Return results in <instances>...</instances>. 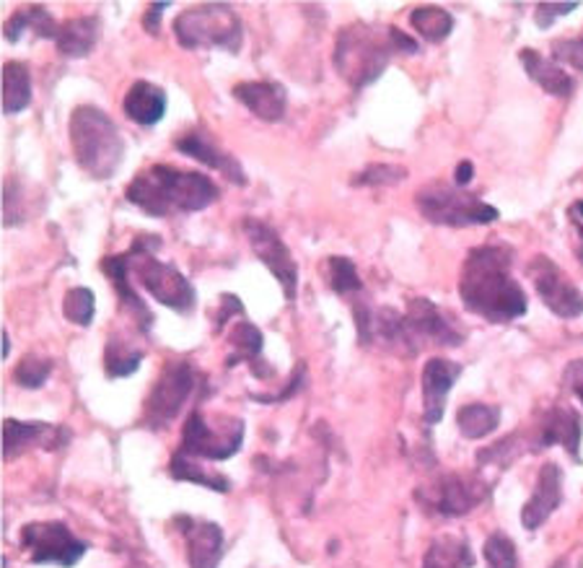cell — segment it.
Listing matches in <instances>:
<instances>
[{
	"label": "cell",
	"instance_id": "cell-1",
	"mask_svg": "<svg viewBox=\"0 0 583 568\" xmlns=\"http://www.w3.org/2000/svg\"><path fill=\"white\" fill-rule=\"evenodd\" d=\"M511 262L513 252L509 247H474L459 276V296L464 307L490 322H511L526 315V293L513 280Z\"/></svg>",
	"mask_w": 583,
	"mask_h": 568
},
{
	"label": "cell",
	"instance_id": "cell-2",
	"mask_svg": "<svg viewBox=\"0 0 583 568\" xmlns=\"http://www.w3.org/2000/svg\"><path fill=\"white\" fill-rule=\"evenodd\" d=\"M124 198L145 216L198 213L221 198L218 185L202 171H184L167 163L145 167L124 190Z\"/></svg>",
	"mask_w": 583,
	"mask_h": 568
},
{
	"label": "cell",
	"instance_id": "cell-3",
	"mask_svg": "<svg viewBox=\"0 0 583 568\" xmlns=\"http://www.w3.org/2000/svg\"><path fill=\"white\" fill-rule=\"evenodd\" d=\"M70 146L76 161L93 179L117 175L124 159V140L112 117L93 104H81L70 114Z\"/></svg>",
	"mask_w": 583,
	"mask_h": 568
},
{
	"label": "cell",
	"instance_id": "cell-4",
	"mask_svg": "<svg viewBox=\"0 0 583 568\" xmlns=\"http://www.w3.org/2000/svg\"><path fill=\"white\" fill-rule=\"evenodd\" d=\"M394 42L389 29L381 31L371 23L355 21L338 34L334 42V70L350 89L361 91L384 73L394 54Z\"/></svg>",
	"mask_w": 583,
	"mask_h": 568
},
{
	"label": "cell",
	"instance_id": "cell-5",
	"mask_svg": "<svg viewBox=\"0 0 583 568\" xmlns=\"http://www.w3.org/2000/svg\"><path fill=\"white\" fill-rule=\"evenodd\" d=\"M174 34L184 50L239 52L241 42H244V27L229 3L187 8L174 19Z\"/></svg>",
	"mask_w": 583,
	"mask_h": 568
},
{
	"label": "cell",
	"instance_id": "cell-6",
	"mask_svg": "<svg viewBox=\"0 0 583 568\" xmlns=\"http://www.w3.org/2000/svg\"><path fill=\"white\" fill-rule=\"evenodd\" d=\"M151 245H159V239L140 237L128 252V262L132 272H135L138 283L153 296L163 307L179 311V315H190L198 303L194 296V286L179 272L171 262H161L159 257L151 252Z\"/></svg>",
	"mask_w": 583,
	"mask_h": 568
},
{
	"label": "cell",
	"instance_id": "cell-7",
	"mask_svg": "<svg viewBox=\"0 0 583 568\" xmlns=\"http://www.w3.org/2000/svg\"><path fill=\"white\" fill-rule=\"evenodd\" d=\"M418 210L439 226H485L497 221V210L464 187L431 182L415 195Z\"/></svg>",
	"mask_w": 583,
	"mask_h": 568
},
{
	"label": "cell",
	"instance_id": "cell-8",
	"mask_svg": "<svg viewBox=\"0 0 583 568\" xmlns=\"http://www.w3.org/2000/svg\"><path fill=\"white\" fill-rule=\"evenodd\" d=\"M464 342V330L456 327L446 311H441L433 301L415 299L408 301V311L402 315V335L400 350L408 356H415L425 346L454 348Z\"/></svg>",
	"mask_w": 583,
	"mask_h": 568
},
{
	"label": "cell",
	"instance_id": "cell-9",
	"mask_svg": "<svg viewBox=\"0 0 583 568\" xmlns=\"http://www.w3.org/2000/svg\"><path fill=\"white\" fill-rule=\"evenodd\" d=\"M194 385H198V371H194V366L190 361L169 363L167 369L161 371V377L151 389V395H148L143 423L148 428H153V431L169 426L171 420L179 416L182 405L192 397Z\"/></svg>",
	"mask_w": 583,
	"mask_h": 568
},
{
	"label": "cell",
	"instance_id": "cell-10",
	"mask_svg": "<svg viewBox=\"0 0 583 568\" xmlns=\"http://www.w3.org/2000/svg\"><path fill=\"white\" fill-rule=\"evenodd\" d=\"M244 441V423L239 418H223L215 428L208 423L205 416L200 412H190L182 431V447L179 451L190 455L194 459H213V462H223L237 455Z\"/></svg>",
	"mask_w": 583,
	"mask_h": 568
},
{
	"label": "cell",
	"instance_id": "cell-11",
	"mask_svg": "<svg viewBox=\"0 0 583 568\" xmlns=\"http://www.w3.org/2000/svg\"><path fill=\"white\" fill-rule=\"evenodd\" d=\"M21 548L29 550L31 564L70 568L86 556L89 542L78 540L62 521H31L21 529Z\"/></svg>",
	"mask_w": 583,
	"mask_h": 568
},
{
	"label": "cell",
	"instance_id": "cell-12",
	"mask_svg": "<svg viewBox=\"0 0 583 568\" xmlns=\"http://www.w3.org/2000/svg\"><path fill=\"white\" fill-rule=\"evenodd\" d=\"M244 233L260 262H264V268L283 286L285 299L293 301L299 296V262L293 260L291 249L283 245L278 231L260 218H244Z\"/></svg>",
	"mask_w": 583,
	"mask_h": 568
},
{
	"label": "cell",
	"instance_id": "cell-13",
	"mask_svg": "<svg viewBox=\"0 0 583 568\" xmlns=\"http://www.w3.org/2000/svg\"><path fill=\"white\" fill-rule=\"evenodd\" d=\"M425 509H431L441 517H464L474 506H480L487 498L485 482L470 475H443L431 486L418 494Z\"/></svg>",
	"mask_w": 583,
	"mask_h": 568
},
{
	"label": "cell",
	"instance_id": "cell-14",
	"mask_svg": "<svg viewBox=\"0 0 583 568\" xmlns=\"http://www.w3.org/2000/svg\"><path fill=\"white\" fill-rule=\"evenodd\" d=\"M529 280H532L534 291L540 293L544 307H547L552 315L563 319L583 315V293L563 276V270H560L550 257L536 255L534 260L529 262Z\"/></svg>",
	"mask_w": 583,
	"mask_h": 568
},
{
	"label": "cell",
	"instance_id": "cell-15",
	"mask_svg": "<svg viewBox=\"0 0 583 568\" xmlns=\"http://www.w3.org/2000/svg\"><path fill=\"white\" fill-rule=\"evenodd\" d=\"M177 151L184 156H192L194 161L205 163L210 169H218L225 179H231L233 185H247L244 169L233 156L221 148V143L202 128H190L184 136L177 138Z\"/></svg>",
	"mask_w": 583,
	"mask_h": 568
},
{
	"label": "cell",
	"instance_id": "cell-16",
	"mask_svg": "<svg viewBox=\"0 0 583 568\" xmlns=\"http://www.w3.org/2000/svg\"><path fill=\"white\" fill-rule=\"evenodd\" d=\"M174 527L187 540V560H190V568H218L223 556V532L215 521L177 517Z\"/></svg>",
	"mask_w": 583,
	"mask_h": 568
},
{
	"label": "cell",
	"instance_id": "cell-17",
	"mask_svg": "<svg viewBox=\"0 0 583 568\" xmlns=\"http://www.w3.org/2000/svg\"><path fill=\"white\" fill-rule=\"evenodd\" d=\"M70 439V431L60 426L37 423V420L8 418L3 423V457L16 459L27 449H58Z\"/></svg>",
	"mask_w": 583,
	"mask_h": 568
},
{
	"label": "cell",
	"instance_id": "cell-18",
	"mask_svg": "<svg viewBox=\"0 0 583 568\" xmlns=\"http://www.w3.org/2000/svg\"><path fill=\"white\" fill-rule=\"evenodd\" d=\"M462 377V366L449 358H431L423 366V416L425 423H439L446 410V397L454 381Z\"/></svg>",
	"mask_w": 583,
	"mask_h": 568
},
{
	"label": "cell",
	"instance_id": "cell-19",
	"mask_svg": "<svg viewBox=\"0 0 583 568\" xmlns=\"http://www.w3.org/2000/svg\"><path fill=\"white\" fill-rule=\"evenodd\" d=\"M560 501H563V472H560V467L555 462H547L540 470L532 498H529L524 509H521V521H524V527L526 529L542 527L544 521L550 519V514L557 509Z\"/></svg>",
	"mask_w": 583,
	"mask_h": 568
},
{
	"label": "cell",
	"instance_id": "cell-20",
	"mask_svg": "<svg viewBox=\"0 0 583 568\" xmlns=\"http://www.w3.org/2000/svg\"><path fill=\"white\" fill-rule=\"evenodd\" d=\"M233 97L244 104L254 117L264 122L283 120L288 107V91L283 83L272 81H247L233 86Z\"/></svg>",
	"mask_w": 583,
	"mask_h": 568
},
{
	"label": "cell",
	"instance_id": "cell-21",
	"mask_svg": "<svg viewBox=\"0 0 583 568\" xmlns=\"http://www.w3.org/2000/svg\"><path fill=\"white\" fill-rule=\"evenodd\" d=\"M565 447L571 451L573 459L581 457V416L571 408H552L544 412L542 428H540V439H536V447L547 449V447Z\"/></svg>",
	"mask_w": 583,
	"mask_h": 568
},
{
	"label": "cell",
	"instance_id": "cell-22",
	"mask_svg": "<svg viewBox=\"0 0 583 568\" xmlns=\"http://www.w3.org/2000/svg\"><path fill=\"white\" fill-rule=\"evenodd\" d=\"M101 268H104V276L112 280L117 296H120L122 307L130 311L132 319H135L140 332H148L153 327V315L151 309L145 307V301L140 299L135 293V288L130 286V262H128V255H114V257H107L104 262H101Z\"/></svg>",
	"mask_w": 583,
	"mask_h": 568
},
{
	"label": "cell",
	"instance_id": "cell-23",
	"mask_svg": "<svg viewBox=\"0 0 583 568\" xmlns=\"http://www.w3.org/2000/svg\"><path fill=\"white\" fill-rule=\"evenodd\" d=\"M124 114L140 128H153L167 114V91L151 81H135L124 93Z\"/></svg>",
	"mask_w": 583,
	"mask_h": 568
},
{
	"label": "cell",
	"instance_id": "cell-24",
	"mask_svg": "<svg viewBox=\"0 0 583 568\" xmlns=\"http://www.w3.org/2000/svg\"><path fill=\"white\" fill-rule=\"evenodd\" d=\"M99 34V16H78V19L60 23L54 44H58V50L66 54V58H86V54L93 52V47H97Z\"/></svg>",
	"mask_w": 583,
	"mask_h": 568
},
{
	"label": "cell",
	"instance_id": "cell-25",
	"mask_svg": "<svg viewBox=\"0 0 583 568\" xmlns=\"http://www.w3.org/2000/svg\"><path fill=\"white\" fill-rule=\"evenodd\" d=\"M262 346H264V340H262L260 327H254L252 322H247V319H244V322L233 325V330H231L233 353L229 358V366L249 363V366H252L254 377L268 379L270 373H272V366L262 358Z\"/></svg>",
	"mask_w": 583,
	"mask_h": 568
},
{
	"label": "cell",
	"instance_id": "cell-26",
	"mask_svg": "<svg viewBox=\"0 0 583 568\" xmlns=\"http://www.w3.org/2000/svg\"><path fill=\"white\" fill-rule=\"evenodd\" d=\"M519 60L524 62V70L529 73V78H532L540 89L552 93V97H567V93L573 91V78L567 76L563 68L555 66V62L544 60L540 52L521 50Z\"/></svg>",
	"mask_w": 583,
	"mask_h": 568
},
{
	"label": "cell",
	"instance_id": "cell-27",
	"mask_svg": "<svg viewBox=\"0 0 583 568\" xmlns=\"http://www.w3.org/2000/svg\"><path fill=\"white\" fill-rule=\"evenodd\" d=\"M58 29H60V23L54 21V16L47 11V8L29 6V8H19V11H16L11 19L6 21L3 34L8 42H19L27 31L42 39H54L58 37Z\"/></svg>",
	"mask_w": 583,
	"mask_h": 568
},
{
	"label": "cell",
	"instance_id": "cell-28",
	"mask_svg": "<svg viewBox=\"0 0 583 568\" xmlns=\"http://www.w3.org/2000/svg\"><path fill=\"white\" fill-rule=\"evenodd\" d=\"M474 556L464 537H435L423 558V568H472Z\"/></svg>",
	"mask_w": 583,
	"mask_h": 568
},
{
	"label": "cell",
	"instance_id": "cell-29",
	"mask_svg": "<svg viewBox=\"0 0 583 568\" xmlns=\"http://www.w3.org/2000/svg\"><path fill=\"white\" fill-rule=\"evenodd\" d=\"M31 104V73L29 66L8 60L3 66V112L19 114Z\"/></svg>",
	"mask_w": 583,
	"mask_h": 568
},
{
	"label": "cell",
	"instance_id": "cell-30",
	"mask_svg": "<svg viewBox=\"0 0 583 568\" xmlns=\"http://www.w3.org/2000/svg\"><path fill=\"white\" fill-rule=\"evenodd\" d=\"M169 472L174 480H182V482H198V486H205L210 490H218V494H225V490L231 488V482L225 475L221 472H208L202 470L198 465V459L184 455V451H174L171 455V462H169Z\"/></svg>",
	"mask_w": 583,
	"mask_h": 568
},
{
	"label": "cell",
	"instance_id": "cell-31",
	"mask_svg": "<svg viewBox=\"0 0 583 568\" xmlns=\"http://www.w3.org/2000/svg\"><path fill=\"white\" fill-rule=\"evenodd\" d=\"M497 423H501V410L493 408V405L472 402L456 412V426L464 439H485L495 431Z\"/></svg>",
	"mask_w": 583,
	"mask_h": 568
},
{
	"label": "cell",
	"instance_id": "cell-32",
	"mask_svg": "<svg viewBox=\"0 0 583 568\" xmlns=\"http://www.w3.org/2000/svg\"><path fill=\"white\" fill-rule=\"evenodd\" d=\"M140 361H143V350L132 348L128 340L120 338V335H114V338H109L107 348H104V369H107V377H112V379L130 377V373L138 371Z\"/></svg>",
	"mask_w": 583,
	"mask_h": 568
},
{
	"label": "cell",
	"instance_id": "cell-33",
	"mask_svg": "<svg viewBox=\"0 0 583 568\" xmlns=\"http://www.w3.org/2000/svg\"><path fill=\"white\" fill-rule=\"evenodd\" d=\"M410 23L420 37L428 39V42H441V39H446L451 29H454V16L439 6H423L410 13Z\"/></svg>",
	"mask_w": 583,
	"mask_h": 568
},
{
	"label": "cell",
	"instance_id": "cell-34",
	"mask_svg": "<svg viewBox=\"0 0 583 568\" xmlns=\"http://www.w3.org/2000/svg\"><path fill=\"white\" fill-rule=\"evenodd\" d=\"M62 315H66L68 322L89 327L93 322V315H97V296H93L91 288H70L66 299H62Z\"/></svg>",
	"mask_w": 583,
	"mask_h": 568
},
{
	"label": "cell",
	"instance_id": "cell-35",
	"mask_svg": "<svg viewBox=\"0 0 583 568\" xmlns=\"http://www.w3.org/2000/svg\"><path fill=\"white\" fill-rule=\"evenodd\" d=\"M326 272H330V286L340 296H361L363 280L358 276V268L348 257H330L326 260Z\"/></svg>",
	"mask_w": 583,
	"mask_h": 568
},
{
	"label": "cell",
	"instance_id": "cell-36",
	"mask_svg": "<svg viewBox=\"0 0 583 568\" xmlns=\"http://www.w3.org/2000/svg\"><path fill=\"white\" fill-rule=\"evenodd\" d=\"M50 373H52V361H50V358L27 356V358H21L19 366H16V369H13V381L19 387L37 389V387H42L47 379H50Z\"/></svg>",
	"mask_w": 583,
	"mask_h": 568
},
{
	"label": "cell",
	"instance_id": "cell-37",
	"mask_svg": "<svg viewBox=\"0 0 583 568\" xmlns=\"http://www.w3.org/2000/svg\"><path fill=\"white\" fill-rule=\"evenodd\" d=\"M485 564L487 568H516V548H513L511 537L501 532L487 537Z\"/></svg>",
	"mask_w": 583,
	"mask_h": 568
},
{
	"label": "cell",
	"instance_id": "cell-38",
	"mask_svg": "<svg viewBox=\"0 0 583 568\" xmlns=\"http://www.w3.org/2000/svg\"><path fill=\"white\" fill-rule=\"evenodd\" d=\"M27 218V206H23V190L19 179H8L3 185V223L19 226Z\"/></svg>",
	"mask_w": 583,
	"mask_h": 568
},
{
	"label": "cell",
	"instance_id": "cell-39",
	"mask_svg": "<svg viewBox=\"0 0 583 568\" xmlns=\"http://www.w3.org/2000/svg\"><path fill=\"white\" fill-rule=\"evenodd\" d=\"M408 177V171L402 167H389V163H373V167L363 169L361 177H355L358 185H396Z\"/></svg>",
	"mask_w": 583,
	"mask_h": 568
},
{
	"label": "cell",
	"instance_id": "cell-40",
	"mask_svg": "<svg viewBox=\"0 0 583 568\" xmlns=\"http://www.w3.org/2000/svg\"><path fill=\"white\" fill-rule=\"evenodd\" d=\"M552 54L555 60L567 62V66H575L583 70V37L581 39H557L552 42Z\"/></svg>",
	"mask_w": 583,
	"mask_h": 568
},
{
	"label": "cell",
	"instance_id": "cell-41",
	"mask_svg": "<svg viewBox=\"0 0 583 568\" xmlns=\"http://www.w3.org/2000/svg\"><path fill=\"white\" fill-rule=\"evenodd\" d=\"M575 6H579V3H540V6H536V11H534L536 27H540V29L552 27V21H555L557 16L571 13Z\"/></svg>",
	"mask_w": 583,
	"mask_h": 568
},
{
	"label": "cell",
	"instance_id": "cell-42",
	"mask_svg": "<svg viewBox=\"0 0 583 568\" xmlns=\"http://www.w3.org/2000/svg\"><path fill=\"white\" fill-rule=\"evenodd\" d=\"M565 381H567V387H571L573 392L579 395V400L583 402V358H581V361L567 363V369H565Z\"/></svg>",
	"mask_w": 583,
	"mask_h": 568
},
{
	"label": "cell",
	"instance_id": "cell-43",
	"mask_svg": "<svg viewBox=\"0 0 583 568\" xmlns=\"http://www.w3.org/2000/svg\"><path fill=\"white\" fill-rule=\"evenodd\" d=\"M389 37H392V42H394V50L396 52H418V42L412 37L404 34V31H400L396 27H389Z\"/></svg>",
	"mask_w": 583,
	"mask_h": 568
},
{
	"label": "cell",
	"instance_id": "cell-44",
	"mask_svg": "<svg viewBox=\"0 0 583 568\" xmlns=\"http://www.w3.org/2000/svg\"><path fill=\"white\" fill-rule=\"evenodd\" d=\"M169 3L167 0H161V3H153L151 8H148V13H145V19H143V27L148 34H159V19H161V13L167 11Z\"/></svg>",
	"mask_w": 583,
	"mask_h": 568
},
{
	"label": "cell",
	"instance_id": "cell-45",
	"mask_svg": "<svg viewBox=\"0 0 583 568\" xmlns=\"http://www.w3.org/2000/svg\"><path fill=\"white\" fill-rule=\"evenodd\" d=\"M472 177H474L472 161H462V163H459V167H456V175H454L456 187H466V185L472 182Z\"/></svg>",
	"mask_w": 583,
	"mask_h": 568
},
{
	"label": "cell",
	"instance_id": "cell-46",
	"mask_svg": "<svg viewBox=\"0 0 583 568\" xmlns=\"http://www.w3.org/2000/svg\"><path fill=\"white\" fill-rule=\"evenodd\" d=\"M571 221L579 226L583 233V202H573L571 206ZM581 260H583V247H581Z\"/></svg>",
	"mask_w": 583,
	"mask_h": 568
},
{
	"label": "cell",
	"instance_id": "cell-47",
	"mask_svg": "<svg viewBox=\"0 0 583 568\" xmlns=\"http://www.w3.org/2000/svg\"><path fill=\"white\" fill-rule=\"evenodd\" d=\"M8 350H11V340H8V332H3V358L8 356Z\"/></svg>",
	"mask_w": 583,
	"mask_h": 568
}]
</instances>
